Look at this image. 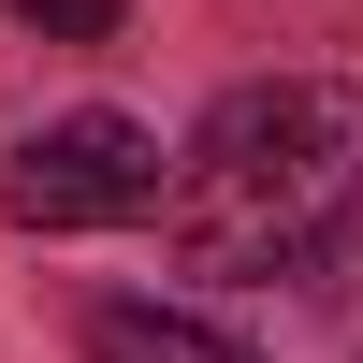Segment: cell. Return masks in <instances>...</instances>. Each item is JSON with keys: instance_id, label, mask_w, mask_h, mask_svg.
Returning a JSON list of instances; mask_svg holds the SVG:
<instances>
[{"instance_id": "1", "label": "cell", "mask_w": 363, "mask_h": 363, "mask_svg": "<svg viewBox=\"0 0 363 363\" xmlns=\"http://www.w3.org/2000/svg\"><path fill=\"white\" fill-rule=\"evenodd\" d=\"M145 218L203 277H291V262H320L363 218V87L262 73L233 102H203V131L174 145V174H160Z\"/></svg>"}, {"instance_id": "2", "label": "cell", "mask_w": 363, "mask_h": 363, "mask_svg": "<svg viewBox=\"0 0 363 363\" xmlns=\"http://www.w3.org/2000/svg\"><path fill=\"white\" fill-rule=\"evenodd\" d=\"M0 203H15L29 233H116V218L160 203V131L116 116V102H73V116H44V131L15 145Z\"/></svg>"}, {"instance_id": "3", "label": "cell", "mask_w": 363, "mask_h": 363, "mask_svg": "<svg viewBox=\"0 0 363 363\" xmlns=\"http://www.w3.org/2000/svg\"><path fill=\"white\" fill-rule=\"evenodd\" d=\"M87 363H262V349H233L218 320H189V306H102L87 320Z\"/></svg>"}, {"instance_id": "4", "label": "cell", "mask_w": 363, "mask_h": 363, "mask_svg": "<svg viewBox=\"0 0 363 363\" xmlns=\"http://www.w3.org/2000/svg\"><path fill=\"white\" fill-rule=\"evenodd\" d=\"M15 15H29V29H44V44H102V29H116V15H131V0H15Z\"/></svg>"}]
</instances>
